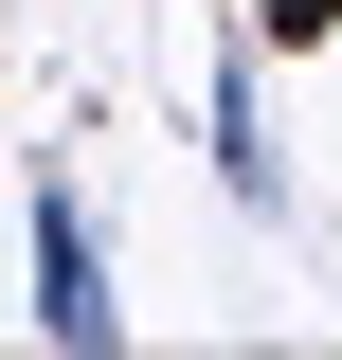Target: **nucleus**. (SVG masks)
Masks as SVG:
<instances>
[{
	"mask_svg": "<svg viewBox=\"0 0 342 360\" xmlns=\"http://www.w3.org/2000/svg\"><path fill=\"white\" fill-rule=\"evenodd\" d=\"M253 37H270V54H324V37H342V0H253Z\"/></svg>",
	"mask_w": 342,
	"mask_h": 360,
	"instance_id": "nucleus-3",
	"label": "nucleus"
},
{
	"mask_svg": "<svg viewBox=\"0 0 342 360\" xmlns=\"http://www.w3.org/2000/svg\"><path fill=\"white\" fill-rule=\"evenodd\" d=\"M37 342L54 360H108L127 342V288H108V234H90L72 180H37Z\"/></svg>",
	"mask_w": 342,
	"mask_h": 360,
	"instance_id": "nucleus-1",
	"label": "nucleus"
},
{
	"mask_svg": "<svg viewBox=\"0 0 342 360\" xmlns=\"http://www.w3.org/2000/svg\"><path fill=\"white\" fill-rule=\"evenodd\" d=\"M198 162L234 180V217H289V144H270V90H253V54H216V72H198Z\"/></svg>",
	"mask_w": 342,
	"mask_h": 360,
	"instance_id": "nucleus-2",
	"label": "nucleus"
}]
</instances>
